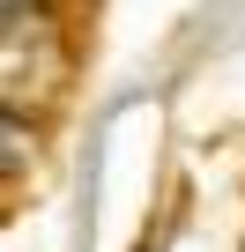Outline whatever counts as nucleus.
<instances>
[{"mask_svg": "<svg viewBox=\"0 0 245 252\" xmlns=\"http://www.w3.org/2000/svg\"><path fill=\"white\" fill-rule=\"evenodd\" d=\"M30 163H37V126L0 104V178H23Z\"/></svg>", "mask_w": 245, "mask_h": 252, "instance_id": "obj_2", "label": "nucleus"}, {"mask_svg": "<svg viewBox=\"0 0 245 252\" xmlns=\"http://www.w3.org/2000/svg\"><path fill=\"white\" fill-rule=\"evenodd\" d=\"M67 67L74 60H67V37L52 15H37V8L0 15V104L8 111L30 119V104H52L67 89Z\"/></svg>", "mask_w": 245, "mask_h": 252, "instance_id": "obj_1", "label": "nucleus"}, {"mask_svg": "<svg viewBox=\"0 0 245 252\" xmlns=\"http://www.w3.org/2000/svg\"><path fill=\"white\" fill-rule=\"evenodd\" d=\"M23 8H30V0H0V15H23Z\"/></svg>", "mask_w": 245, "mask_h": 252, "instance_id": "obj_3", "label": "nucleus"}]
</instances>
